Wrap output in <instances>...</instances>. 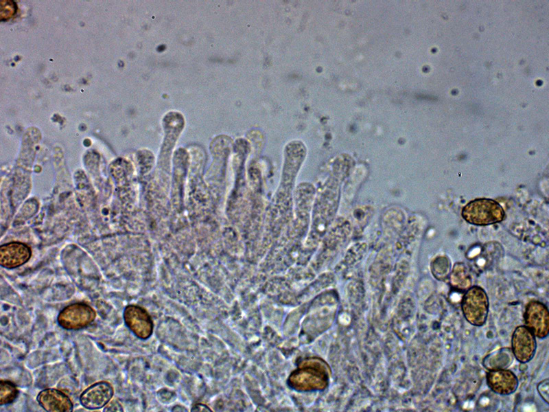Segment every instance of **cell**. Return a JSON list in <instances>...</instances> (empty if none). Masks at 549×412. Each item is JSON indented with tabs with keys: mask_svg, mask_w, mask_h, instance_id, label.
Segmentation results:
<instances>
[{
	"mask_svg": "<svg viewBox=\"0 0 549 412\" xmlns=\"http://www.w3.org/2000/svg\"><path fill=\"white\" fill-rule=\"evenodd\" d=\"M462 216L471 224L487 225L502 221L505 214L498 202L479 198L470 201L463 208Z\"/></svg>",
	"mask_w": 549,
	"mask_h": 412,
	"instance_id": "obj_1",
	"label": "cell"
},
{
	"mask_svg": "<svg viewBox=\"0 0 549 412\" xmlns=\"http://www.w3.org/2000/svg\"><path fill=\"white\" fill-rule=\"evenodd\" d=\"M461 308L466 320L471 324H484L489 312V299L485 291L479 286L468 288L461 299Z\"/></svg>",
	"mask_w": 549,
	"mask_h": 412,
	"instance_id": "obj_2",
	"label": "cell"
},
{
	"mask_svg": "<svg viewBox=\"0 0 549 412\" xmlns=\"http://www.w3.org/2000/svg\"><path fill=\"white\" fill-rule=\"evenodd\" d=\"M95 310L84 303H73L64 308L58 315V323L62 328L77 330L89 325L95 319Z\"/></svg>",
	"mask_w": 549,
	"mask_h": 412,
	"instance_id": "obj_3",
	"label": "cell"
},
{
	"mask_svg": "<svg viewBox=\"0 0 549 412\" xmlns=\"http://www.w3.org/2000/svg\"><path fill=\"white\" fill-rule=\"evenodd\" d=\"M124 319L127 327L141 339H147L153 332L152 319L143 308L138 305H128L124 311Z\"/></svg>",
	"mask_w": 549,
	"mask_h": 412,
	"instance_id": "obj_4",
	"label": "cell"
},
{
	"mask_svg": "<svg viewBox=\"0 0 549 412\" xmlns=\"http://www.w3.org/2000/svg\"><path fill=\"white\" fill-rule=\"evenodd\" d=\"M524 323L535 335L539 339L546 338L549 333V312L541 302L531 301L526 306Z\"/></svg>",
	"mask_w": 549,
	"mask_h": 412,
	"instance_id": "obj_5",
	"label": "cell"
},
{
	"mask_svg": "<svg viewBox=\"0 0 549 412\" xmlns=\"http://www.w3.org/2000/svg\"><path fill=\"white\" fill-rule=\"evenodd\" d=\"M536 340L533 332L526 326H518L512 336V351L515 358L524 363L530 360L535 353Z\"/></svg>",
	"mask_w": 549,
	"mask_h": 412,
	"instance_id": "obj_6",
	"label": "cell"
},
{
	"mask_svg": "<svg viewBox=\"0 0 549 412\" xmlns=\"http://www.w3.org/2000/svg\"><path fill=\"white\" fill-rule=\"evenodd\" d=\"M113 393V386L109 382L100 381L86 389L81 393L80 400L86 409H99L108 404Z\"/></svg>",
	"mask_w": 549,
	"mask_h": 412,
	"instance_id": "obj_7",
	"label": "cell"
},
{
	"mask_svg": "<svg viewBox=\"0 0 549 412\" xmlns=\"http://www.w3.org/2000/svg\"><path fill=\"white\" fill-rule=\"evenodd\" d=\"M489 387L500 395H509L518 387V380L513 372L504 369H491L487 374Z\"/></svg>",
	"mask_w": 549,
	"mask_h": 412,
	"instance_id": "obj_8",
	"label": "cell"
},
{
	"mask_svg": "<svg viewBox=\"0 0 549 412\" xmlns=\"http://www.w3.org/2000/svg\"><path fill=\"white\" fill-rule=\"evenodd\" d=\"M28 246L21 242H10L0 247V264L3 267L13 268L26 263L31 257Z\"/></svg>",
	"mask_w": 549,
	"mask_h": 412,
	"instance_id": "obj_9",
	"label": "cell"
},
{
	"mask_svg": "<svg viewBox=\"0 0 549 412\" xmlns=\"http://www.w3.org/2000/svg\"><path fill=\"white\" fill-rule=\"evenodd\" d=\"M39 404L48 412H71L73 403L69 398L56 389H45L38 396Z\"/></svg>",
	"mask_w": 549,
	"mask_h": 412,
	"instance_id": "obj_10",
	"label": "cell"
},
{
	"mask_svg": "<svg viewBox=\"0 0 549 412\" xmlns=\"http://www.w3.org/2000/svg\"><path fill=\"white\" fill-rule=\"evenodd\" d=\"M450 283L457 290H465L471 287V278L464 264L457 263L454 265L450 275Z\"/></svg>",
	"mask_w": 549,
	"mask_h": 412,
	"instance_id": "obj_11",
	"label": "cell"
},
{
	"mask_svg": "<svg viewBox=\"0 0 549 412\" xmlns=\"http://www.w3.org/2000/svg\"><path fill=\"white\" fill-rule=\"evenodd\" d=\"M19 391L16 386L10 381L1 380L0 382V404H11L17 398Z\"/></svg>",
	"mask_w": 549,
	"mask_h": 412,
	"instance_id": "obj_12",
	"label": "cell"
},
{
	"mask_svg": "<svg viewBox=\"0 0 549 412\" xmlns=\"http://www.w3.org/2000/svg\"><path fill=\"white\" fill-rule=\"evenodd\" d=\"M432 268L433 275L437 279H442L445 278L449 273V263L445 257H440L434 260Z\"/></svg>",
	"mask_w": 549,
	"mask_h": 412,
	"instance_id": "obj_13",
	"label": "cell"
},
{
	"mask_svg": "<svg viewBox=\"0 0 549 412\" xmlns=\"http://www.w3.org/2000/svg\"><path fill=\"white\" fill-rule=\"evenodd\" d=\"M537 391L546 403L549 402V380L545 379L537 385Z\"/></svg>",
	"mask_w": 549,
	"mask_h": 412,
	"instance_id": "obj_14",
	"label": "cell"
},
{
	"mask_svg": "<svg viewBox=\"0 0 549 412\" xmlns=\"http://www.w3.org/2000/svg\"><path fill=\"white\" fill-rule=\"evenodd\" d=\"M104 411H123V409L118 402L113 400L104 408Z\"/></svg>",
	"mask_w": 549,
	"mask_h": 412,
	"instance_id": "obj_15",
	"label": "cell"
},
{
	"mask_svg": "<svg viewBox=\"0 0 549 412\" xmlns=\"http://www.w3.org/2000/svg\"><path fill=\"white\" fill-rule=\"evenodd\" d=\"M211 411L207 406L202 404H196L191 409V411Z\"/></svg>",
	"mask_w": 549,
	"mask_h": 412,
	"instance_id": "obj_16",
	"label": "cell"
}]
</instances>
